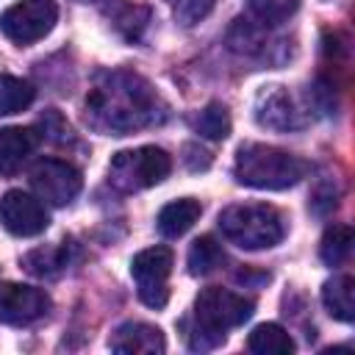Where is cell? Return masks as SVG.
Instances as JSON below:
<instances>
[{"label":"cell","instance_id":"cell-22","mask_svg":"<svg viewBox=\"0 0 355 355\" xmlns=\"http://www.w3.org/2000/svg\"><path fill=\"white\" fill-rule=\"evenodd\" d=\"M300 8V0H250V11L261 25H280Z\"/></svg>","mask_w":355,"mask_h":355},{"label":"cell","instance_id":"cell-4","mask_svg":"<svg viewBox=\"0 0 355 355\" xmlns=\"http://www.w3.org/2000/svg\"><path fill=\"white\" fill-rule=\"evenodd\" d=\"M222 236L241 250H269L283 241L286 222L275 205L266 202H239L219 214Z\"/></svg>","mask_w":355,"mask_h":355},{"label":"cell","instance_id":"cell-11","mask_svg":"<svg viewBox=\"0 0 355 355\" xmlns=\"http://www.w3.org/2000/svg\"><path fill=\"white\" fill-rule=\"evenodd\" d=\"M255 119L258 125L272 128V130H294L305 125V114L300 111V105L283 86H269L258 94Z\"/></svg>","mask_w":355,"mask_h":355},{"label":"cell","instance_id":"cell-17","mask_svg":"<svg viewBox=\"0 0 355 355\" xmlns=\"http://www.w3.org/2000/svg\"><path fill=\"white\" fill-rule=\"evenodd\" d=\"M247 347L255 352V355H288L294 352V338L275 322H266V324H258L250 338H247Z\"/></svg>","mask_w":355,"mask_h":355},{"label":"cell","instance_id":"cell-9","mask_svg":"<svg viewBox=\"0 0 355 355\" xmlns=\"http://www.w3.org/2000/svg\"><path fill=\"white\" fill-rule=\"evenodd\" d=\"M0 222L11 236L31 239V236L44 233L50 219H47L44 205L36 197H31V194H25L19 189H11L0 200Z\"/></svg>","mask_w":355,"mask_h":355},{"label":"cell","instance_id":"cell-15","mask_svg":"<svg viewBox=\"0 0 355 355\" xmlns=\"http://www.w3.org/2000/svg\"><path fill=\"white\" fill-rule=\"evenodd\" d=\"M322 302L330 316L338 322H352L355 319V280L349 275H336L324 283L322 288Z\"/></svg>","mask_w":355,"mask_h":355},{"label":"cell","instance_id":"cell-14","mask_svg":"<svg viewBox=\"0 0 355 355\" xmlns=\"http://www.w3.org/2000/svg\"><path fill=\"white\" fill-rule=\"evenodd\" d=\"M202 214V205L191 197H183V200H172L161 208L158 214V230L166 236V239H178L183 236Z\"/></svg>","mask_w":355,"mask_h":355},{"label":"cell","instance_id":"cell-21","mask_svg":"<svg viewBox=\"0 0 355 355\" xmlns=\"http://www.w3.org/2000/svg\"><path fill=\"white\" fill-rule=\"evenodd\" d=\"M194 130L211 141H222L230 133V114L222 103H208L197 116H194Z\"/></svg>","mask_w":355,"mask_h":355},{"label":"cell","instance_id":"cell-1","mask_svg":"<svg viewBox=\"0 0 355 355\" xmlns=\"http://www.w3.org/2000/svg\"><path fill=\"white\" fill-rule=\"evenodd\" d=\"M92 122L111 133H130L158 119L155 89L133 72H105L86 94Z\"/></svg>","mask_w":355,"mask_h":355},{"label":"cell","instance_id":"cell-2","mask_svg":"<svg viewBox=\"0 0 355 355\" xmlns=\"http://www.w3.org/2000/svg\"><path fill=\"white\" fill-rule=\"evenodd\" d=\"M308 164L280 147L247 141L236 153L233 175L241 186L250 189H266V191H280L302 180Z\"/></svg>","mask_w":355,"mask_h":355},{"label":"cell","instance_id":"cell-10","mask_svg":"<svg viewBox=\"0 0 355 355\" xmlns=\"http://www.w3.org/2000/svg\"><path fill=\"white\" fill-rule=\"evenodd\" d=\"M50 308V300L42 288L25 283H3L0 286V322L11 327L33 324Z\"/></svg>","mask_w":355,"mask_h":355},{"label":"cell","instance_id":"cell-23","mask_svg":"<svg viewBox=\"0 0 355 355\" xmlns=\"http://www.w3.org/2000/svg\"><path fill=\"white\" fill-rule=\"evenodd\" d=\"M166 3L180 25H197L200 19H205L211 14L216 0H166Z\"/></svg>","mask_w":355,"mask_h":355},{"label":"cell","instance_id":"cell-6","mask_svg":"<svg viewBox=\"0 0 355 355\" xmlns=\"http://www.w3.org/2000/svg\"><path fill=\"white\" fill-rule=\"evenodd\" d=\"M55 19L58 8L53 0H19L0 14V33L8 42L25 47L44 39L53 31Z\"/></svg>","mask_w":355,"mask_h":355},{"label":"cell","instance_id":"cell-8","mask_svg":"<svg viewBox=\"0 0 355 355\" xmlns=\"http://www.w3.org/2000/svg\"><path fill=\"white\" fill-rule=\"evenodd\" d=\"M31 183L39 194V200L50 205H69L80 191V172L58 158H42L31 169Z\"/></svg>","mask_w":355,"mask_h":355},{"label":"cell","instance_id":"cell-16","mask_svg":"<svg viewBox=\"0 0 355 355\" xmlns=\"http://www.w3.org/2000/svg\"><path fill=\"white\" fill-rule=\"evenodd\" d=\"M22 263H25V269H28L31 275H36V277H55V275H61V272L67 269V263H69V247H67V241H61V244H55V247H39V250L28 252V255L22 258Z\"/></svg>","mask_w":355,"mask_h":355},{"label":"cell","instance_id":"cell-20","mask_svg":"<svg viewBox=\"0 0 355 355\" xmlns=\"http://www.w3.org/2000/svg\"><path fill=\"white\" fill-rule=\"evenodd\" d=\"M352 250V227L349 225H330L319 241V255L327 266H338L347 261Z\"/></svg>","mask_w":355,"mask_h":355},{"label":"cell","instance_id":"cell-3","mask_svg":"<svg viewBox=\"0 0 355 355\" xmlns=\"http://www.w3.org/2000/svg\"><path fill=\"white\" fill-rule=\"evenodd\" d=\"M255 302L230 288L208 286L194 300V338L191 347L211 349L225 341L227 330L244 324L252 316Z\"/></svg>","mask_w":355,"mask_h":355},{"label":"cell","instance_id":"cell-13","mask_svg":"<svg viewBox=\"0 0 355 355\" xmlns=\"http://www.w3.org/2000/svg\"><path fill=\"white\" fill-rule=\"evenodd\" d=\"M36 147V133L28 128L0 130V175H14Z\"/></svg>","mask_w":355,"mask_h":355},{"label":"cell","instance_id":"cell-7","mask_svg":"<svg viewBox=\"0 0 355 355\" xmlns=\"http://www.w3.org/2000/svg\"><path fill=\"white\" fill-rule=\"evenodd\" d=\"M169 272H172V250L169 247H147L130 261V275L136 280L139 300L147 308H164L166 305Z\"/></svg>","mask_w":355,"mask_h":355},{"label":"cell","instance_id":"cell-19","mask_svg":"<svg viewBox=\"0 0 355 355\" xmlns=\"http://www.w3.org/2000/svg\"><path fill=\"white\" fill-rule=\"evenodd\" d=\"M189 272L194 275V277H202V275H211L214 269H219L222 266V261H225V252H222V247L216 244V239H211V236H202V239H197L191 247H189Z\"/></svg>","mask_w":355,"mask_h":355},{"label":"cell","instance_id":"cell-12","mask_svg":"<svg viewBox=\"0 0 355 355\" xmlns=\"http://www.w3.org/2000/svg\"><path fill=\"white\" fill-rule=\"evenodd\" d=\"M111 349L125 355H161L166 349L164 333L147 322H125L111 336Z\"/></svg>","mask_w":355,"mask_h":355},{"label":"cell","instance_id":"cell-18","mask_svg":"<svg viewBox=\"0 0 355 355\" xmlns=\"http://www.w3.org/2000/svg\"><path fill=\"white\" fill-rule=\"evenodd\" d=\"M36 97V89L14 75H0V116L17 114L22 108H28Z\"/></svg>","mask_w":355,"mask_h":355},{"label":"cell","instance_id":"cell-5","mask_svg":"<svg viewBox=\"0 0 355 355\" xmlns=\"http://www.w3.org/2000/svg\"><path fill=\"white\" fill-rule=\"evenodd\" d=\"M172 169V158L161 147L122 150L108 164V180L119 191H139L161 183Z\"/></svg>","mask_w":355,"mask_h":355}]
</instances>
